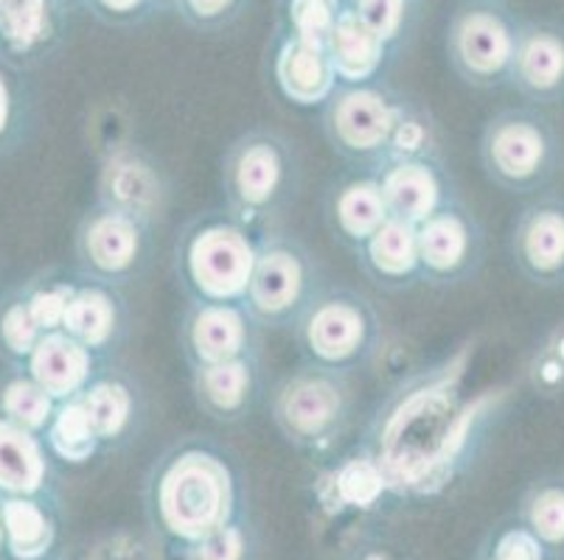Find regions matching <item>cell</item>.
Returning <instances> with one entry per match:
<instances>
[{
  "label": "cell",
  "instance_id": "1",
  "mask_svg": "<svg viewBox=\"0 0 564 560\" xmlns=\"http://www.w3.org/2000/svg\"><path fill=\"white\" fill-rule=\"evenodd\" d=\"M141 499L152 536L174 558L253 510L242 457L212 435L169 443L143 476Z\"/></svg>",
  "mask_w": 564,
  "mask_h": 560
},
{
  "label": "cell",
  "instance_id": "2",
  "mask_svg": "<svg viewBox=\"0 0 564 560\" xmlns=\"http://www.w3.org/2000/svg\"><path fill=\"white\" fill-rule=\"evenodd\" d=\"M304 185L299 143L275 127H253L225 146L219 163L223 205L259 233L295 205Z\"/></svg>",
  "mask_w": 564,
  "mask_h": 560
},
{
  "label": "cell",
  "instance_id": "3",
  "mask_svg": "<svg viewBox=\"0 0 564 560\" xmlns=\"http://www.w3.org/2000/svg\"><path fill=\"white\" fill-rule=\"evenodd\" d=\"M261 235L225 205L188 216L172 250L174 281L186 300L245 303Z\"/></svg>",
  "mask_w": 564,
  "mask_h": 560
},
{
  "label": "cell",
  "instance_id": "4",
  "mask_svg": "<svg viewBox=\"0 0 564 560\" xmlns=\"http://www.w3.org/2000/svg\"><path fill=\"white\" fill-rule=\"evenodd\" d=\"M267 413L286 446L306 457H326L346 440L357 413L354 378L301 362L267 387Z\"/></svg>",
  "mask_w": 564,
  "mask_h": 560
},
{
  "label": "cell",
  "instance_id": "5",
  "mask_svg": "<svg viewBox=\"0 0 564 560\" xmlns=\"http://www.w3.org/2000/svg\"><path fill=\"white\" fill-rule=\"evenodd\" d=\"M478 161L500 191L540 197L564 172V135L542 107H506L484 123Z\"/></svg>",
  "mask_w": 564,
  "mask_h": 560
},
{
  "label": "cell",
  "instance_id": "6",
  "mask_svg": "<svg viewBox=\"0 0 564 560\" xmlns=\"http://www.w3.org/2000/svg\"><path fill=\"white\" fill-rule=\"evenodd\" d=\"M292 339L301 362L354 376L382 356L384 320L366 292L326 284L292 326Z\"/></svg>",
  "mask_w": 564,
  "mask_h": 560
},
{
  "label": "cell",
  "instance_id": "7",
  "mask_svg": "<svg viewBox=\"0 0 564 560\" xmlns=\"http://www.w3.org/2000/svg\"><path fill=\"white\" fill-rule=\"evenodd\" d=\"M326 284L321 259L301 235L267 230L259 241L245 306L264 331H292Z\"/></svg>",
  "mask_w": 564,
  "mask_h": 560
},
{
  "label": "cell",
  "instance_id": "8",
  "mask_svg": "<svg viewBox=\"0 0 564 560\" xmlns=\"http://www.w3.org/2000/svg\"><path fill=\"white\" fill-rule=\"evenodd\" d=\"M155 246V222L105 202L90 205L74 230L76 270L118 289H127L150 272Z\"/></svg>",
  "mask_w": 564,
  "mask_h": 560
},
{
  "label": "cell",
  "instance_id": "9",
  "mask_svg": "<svg viewBox=\"0 0 564 560\" xmlns=\"http://www.w3.org/2000/svg\"><path fill=\"white\" fill-rule=\"evenodd\" d=\"M404 99L379 85H337L321 107V132L348 166H377Z\"/></svg>",
  "mask_w": 564,
  "mask_h": 560
},
{
  "label": "cell",
  "instance_id": "10",
  "mask_svg": "<svg viewBox=\"0 0 564 560\" xmlns=\"http://www.w3.org/2000/svg\"><path fill=\"white\" fill-rule=\"evenodd\" d=\"M422 286L458 289L480 275L489 255L486 224L464 197L415 224Z\"/></svg>",
  "mask_w": 564,
  "mask_h": 560
},
{
  "label": "cell",
  "instance_id": "11",
  "mask_svg": "<svg viewBox=\"0 0 564 560\" xmlns=\"http://www.w3.org/2000/svg\"><path fill=\"white\" fill-rule=\"evenodd\" d=\"M520 25L497 3L458 12L449 29V59L466 85L497 90L509 85Z\"/></svg>",
  "mask_w": 564,
  "mask_h": 560
},
{
  "label": "cell",
  "instance_id": "12",
  "mask_svg": "<svg viewBox=\"0 0 564 560\" xmlns=\"http://www.w3.org/2000/svg\"><path fill=\"white\" fill-rule=\"evenodd\" d=\"M177 345L188 367H203L264 351V328L253 320L245 303L186 300Z\"/></svg>",
  "mask_w": 564,
  "mask_h": 560
},
{
  "label": "cell",
  "instance_id": "13",
  "mask_svg": "<svg viewBox=\"0 0 564 560\" xmlns=\"http://www.w3.org/2000/svg\"><path fill=\"white\" fill-rule=\"evenodd\" d=\"M509 259L517 275L540 289L564 286V197H531L514 216L509 233Z\"/></svg>",
  "mask_w": 564,
  "mask_h": 560
},
{
  "label": "cell",
  "instance_id": "14",
  "mask_svg": "<svg viewBox=\"0 0 564 560\" xmlns=\"http://www.w3.org/2000/svg\"><path fill=\"white\" fill-rule=\"evenodd\" d=\"M59 331L96 353L101 362H116L132 333V311L124 289L101 284L76 270Z\"/></svg>",
  "mask_w": 564,
  "mask_h": 560
},
{
  "label": "cell",
  "instance_id": "15",
  "mask_svg": "<svg viewBox=\"0 0 564 560\" xmlns=\"http://www.w3.org/2000/svg\"><path fill=\"white\" fill-rule=\"evenodd\" d=\"M76 398L82 400L87 420L99 438L101 454L135 443L150 418V398L141 382L116 362L105 364Z\"/></svg>",
  "mask_w": 564,
  "mask_h": 560
},
{
  "label": "cell",
  "instance_id": "16",
  "mask_svg": "<svg viewBox=\"0 0 564 560\" xmlns=\"http://www.w3.org/2000/svg\"><path fill=\"white\" fill-rule=\"evenodd\" d=\"M188 373L194 404L205 418L219 426L245 424L267 395L264 351L188 367Z\"/></svg>",
  "mask_w": 564,
  "mask_h": 560
},
{
  "label": "cell",
  "instance_id": "17",
  "mask_svg": "<svg viewBox=\"0 0 564 560\" xmlns=\"http://www.w3.org/2000/svg\"><path fill=\"white\" fill-rule=\"evenodd\" d=\"M321 208L326 230L348 253L366 244L391 219L373 166H348L335 174L323 188Z\"/></svg>",
  "mask_w": 564,
  "mask_h": 560
},
{
  "label": "cell",
  "instance_id": "18",
  "mask_svg": "<svg viewBox=\"0 0 564 560\" xmlns=\"http://www.w3.org/2000/svg\"><path fill=\"white\" fill-rule=\"evenodd\" d=\"M373 168H377L379 185H382L388 213L402 222H424L435 210L460 197V188L444 154L379 163Z\"/></svg>",
  "mask_w": 564,
  "mask_h": 560
},
{
  "label": "cell",
  "instance_id": "19",
  "mask_svg": "<svg viewBox=\"0 0 564 560\" xmlns=\"http://www.w3.org/2000/svg\"><path fill=\"white\" fill-rule=\"evenodd\" d=\"M96 202L130 210L158 224L169 205V177L155 154L143 146H118L99 168Z\"/></svg>",
  "mask_w": 564,
  "mask_h": 560
},
{
  "label": "cell",
  "instance_id": "20",
  "mask_svg": "<svg viewBox=\"0 0 564 560\" xmlns=\"http://www.w3.org/2000/svg\"><path fill=\"white\" fill-rule=\"evenodd\" d=\"M509 87L531 107L564 105V23L533 20L520 25Z\"/></svg>",
  "mask_w": 564,
  "mask_h": 560
},
{
  "label": "cell",
  "instance_id": "21",
  "mask_svg": "<svg viewBox=\"0 0 564 560\" xmlns=\"http://www.w3.org/2000/svg\"><path fill=\"white\" fill-rule=\"evenodd\" d=\"M56 462L40 431L0 413V499L56 502Z\"/></svg>",
  "mask_w": 564,
  "mask_h": 560
},
{
  "label": "cell",
  "instance_id": "22",
  "mask_svg": "<svg viewBox=\"0 0 564 560\" xmlns=\"http://www.w3.org/2000/svg\"><path fill=\"white\" fill-rule=\"evenodd\" d=\"M354 261L371 286L388 295H402L422 286L419 272V246H415V224L402 219H388L366 244L354 250Z\"/></svg>",
  "mask_w": 564,
  "mask_h": 560
},
{
  "label": "cell",
  "instance_id": "23",
  "mask_svg": "<svg viewBox=\"0 0 564 560\" xmlns=\"http://www.w3.org/2000/svg\"><path fill=\"white\" fill-rule=\"evenodd\" d=\"M105 364L110 362H101L96 353L82 348L68 333L51 331L40 339L23 370L56 404H63V400L76 398Z\"/></svg>",
  "mask_w": 564,
  "mask_h": 560
},
{
  "label": "cell",
  "instance_id": "24",
  "mask_svg": "<svg viewBox=\"0 0 564 560\" xmlns=\"http://www.w3.org/2000/svg\"><path fill=\"white\" fill-rule=\"evenodd\" d=\"M275 85L292 105L323 107L337 87L326 45L290 37L275 56Z\"/></svg>",
  "mask_w": 564,
  "mask_h": 560
},
{
  "label": "cell",
  "instance_id": "25",
  "mask_svg": "<svg viewBox=\"0 0 564 560\" xmlns=\"http://www.w3.org/2000/svg\"><path fill=\"white\" fill-rule=\"evenodd\" d=\"M326 54L337 85H371L388 59V45L366 29L351 9H343L326 37Z\"/></svg>",
  "mask_w": 564,
  "mask_h": 560
},
{
  "label": "cell",
  "instance_id": "26",
  "mask_svg": "<svg viewBox=\"0 0 564 560\" xmlns=\"http://www.w3.org/2000/svg\"><path fill=\"white\" fill-rule=\"evenodd\" d=\"M3 541L12 560H48L59 536L56 502L51 499H0Z\"/></svg>",
  "mask_w": 564,
  "mask_h": 560
},
{
  "label": "cell",
  "instance_id": "27",
  "mask_svg": "<svg viewBox=\"0 0 564 560\" xmlns=\"http://www.w3.org/2000/svg\"><path fill=\"white\" fill-rule=\"evenodd\" d=\"M514 516L545 543L553 558L564 560V471H547L528 482Z\"/></svg>",
  "mask_w": 564,
  "mask_h": 560
},
{
  "label": "cell",
  "instance_id": "28",
  "mask_svg": "<svg viewBox=\"0 0 564 560\" xmlns=\"http://www.w3.org/2000/svg\"><path fill=\"white\" fill-rule=\"evenodd\" d=\"M43 438L48 443L51 454L59 462H70V465H82V462L101 454L99 438H96L94 426L87 420V413L79 398L56 404L54 418L45 426Z\"/></svg>",
  "mask_w": 564,
  "mask_h": 560
},
{
  "label": "cell",
  "instance_id": "29",
  "mask_svg": "<svg viewBox=\"0 0 564 560\" xmlns=\"http://www.w3.org/2000/svg\"><path fill=\"white\" fill-rule=\"evenodd\" d=\"M261 558V532L256 524L253 510L242 513L225 527L205 536L203 541L183 549L174 560H259Z\"/></svg>",
  "mask_w": 564,
  "mask_h": 560
},
{
  "label": "cell",
  "instance_id": "30",
  "mask_svg": "<svg viewBox=\"0 0 564 560\" xmlns=\"http://www.w3.org/2000/svg\"><path fill=\"white\" fill-rule=\"evenodd\" d=\"M43 337V328L37 326L23 289L18 286L0 300V356L14 370H23Z\"/></svg>",
  "mask_w": 564,
  "mask_h": 560
},
{
  "label": "cell",
  "instance_id": "31",
  "mask_svg": "<svg viewBox=\"0 0 564 560\" xmlns=\"http://www.w3.org/2000/svg\"><path fill=\"white\" fill-rule=\"evenodd\" d=\"M56 400L25 370H14L0 382V413L43 435L51 424Z\"/></svg>",
  "mask_w": 564,
  "mask_h": 560
},
{
  "label": "cell",
  "instance_id": "32",
  "mask_svg": "<svg viewBox=\"0 0 564 560\" xmlns=\"http://www.w3.org/2000/svg\"><path fill=\"white\" fill-rule=\"evenodd\" d=\"M427 154H444L438 141V123L430 118V112L424 107L413 105V101H404L397 116V123H393L391 141H388V149H384L382 163L427 157Z\"/></svg>",
  "mask_w": 564,
  "mask_h": 560
},
{
  "label": "cell",
  "instance_id": "33",
  "mask_svg": "<svg viewBox=\"0 0 564 560\" xmlns=\"http://www.w3.org/2000/svg\"><path fill=\"white\" fill-rule=\"evenodd\" d=\"M471 560H558L547 552L545 543L528 530L525 524L511 513L480 538Z\"/></svg>",
  "mask_w": 564,
  "mask_h": 560
},
{
  "label": "cell",
  "instance_id": "34",
  "mask_svg": "<svg viewBox=\"0 0 564 560\" xmlns=\"http://www.w3.org/2000/svg\"><path fill=\"white\" fill-rule=\"evenodd\" d=\"M525 382L540 398L564 395V322H556L531 351L525 364Z\"/></svg>",
  "mask_w": 564,
  "mask_h": 560
},
{
  "label": "cell",
  "instance_id": "35",
  "mask_svg": "<svg viewBox=\"0 0 564 560\" xmlns=\"http://www.w3.org/2000/svg\"><path fill=\"white\" fill-rule=\"evenodd\" d=\"M340 14V0H290L292 37L326 45V37Z\"/></svg>",
  "mask_w": 564,
  "mask_h": 560
},
{
  "label": "cell",
  "instance_id": "36",
  "mask_svg": "<svg viewBox=\"0 0 564 560\" xmlns=\"http://www.w3.org/2000/svg\"><path fill=\"white\" fill-rule=\"evenodd\" d=\"M351 12L391 48V43H397L404 29L408 0H354Z\"/></svg>",
  "mask_w": 564,
  "mask_h": 560
},
{
  "label": "cell",
  "instance_id": "37",
  "mask_svg": "<svg viewBox=\"0 0 564 560\" xmlns=\"http://www.w3.org/2000/svg\"><path fill=\"white\" fill-rule=\"evenodd\" d=\"M34 123L25 112V105L20 101V96L14 92L12 81L7 79V74L0 70V154L12 152L20 143L29 141Z\"/></svg>",
  "mask_w": 564,
  "mask_h": 560
},
{
  "label": "cell",
  "instance_id": "38",
  "mask_svg": "<svg viewBox=\"0 0 564 560\" xmlns=\"http://www.w3.org/2000/svg\"><path fill=\"white\" fill-rule=\"evenodd\" d=\"M340 560H422L410 547L384 532H357Z\"/></svg>",
  "mask_w": 564,
  "mask_h": 560
},
{
  "label": "cell",
  "instance_id": "39",
  "mask_svg": "<svg viewBox=\"0 0 564 560\" xmlns=\"http://www.w3.org/2000/svg\"><path fill=\"white\" fill-rule=\"evenodd\" d=\"M7 37L14 45H32L45 34V0H20L3 14Z\"/></svg>",
  "mask_w": 564,
  "mask_h": 560
},
{
  "label": "cell",
  "instance_id": "40",
  "mask_svg": "<svg viewBox=\"0 0 564 560\" xmlns=\"http://www.w3.org/2000/svg\"><path fill=\"white\" fill-rule=\"evenodd\" d=\"M183 3L197 23H217L234 12L239 0H183Z\"/></svg>",
  "mask_w": 564,
  "mask_h": 560
},
{
  "label": "cell",
  "instance_id": "41",
  "mask_svg": "<svg viewBox=\"0 0 564 560\" xmlns=\"http://www.w3.org/2000/svg\"><path fill=\"white\" fill-rule=\"evenodd\" d=\"M107 14L112 18H127V14L138 12L143 7V0H96Z\"/></svg>",
  "mask_w": 564,
  "mask_h": 560
},
{
  "label": "cell",
  "instance_id": "42",
  "mask_svg": "<svg viewBox=\"0 0 564 560\" xmlns=\"http://www.w3.org/2000/svg\"><path fill=\"white\" fill-rule=\"evenodd\" d=\"M7 552V541H3V518H0V554Z\"/></svg>",
  "mask_w": 564,
  "mask_h": 560
}]
</instances>
